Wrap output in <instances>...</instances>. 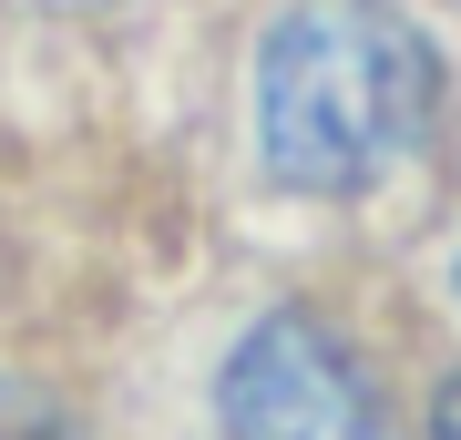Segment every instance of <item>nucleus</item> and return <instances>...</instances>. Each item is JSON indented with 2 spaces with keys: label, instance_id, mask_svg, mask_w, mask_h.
<instances>
[{
  "label": "nucleus",
  "instance_id": "nucleus-2",
  "mask_svg": "<svg viewBox=\"0 0 461 440\" xmlns=\"http://www.w3.org/2000/svg\"><path fill=\"white\" fill-rule=\"evenodd\" d=\"M226 440H400L369 369L318 318H267L226 359Z\"/></svg>",
  "mask_w": 461,
  "mask_h": 440
},
{
  "label": "nucleus",
  "instance_id": "nucleus-4",
  "mask_svg": "<svg viewBox=\"0 0 461 440\" xmlns=\"http://www.w3.org/2000/svg\"><path fill=\"white\" fill-rule=\"evenodd\" d=\"M430 440H461V379L441 390V409H430Z\"/></svg>",
  "mask_w": 461,
  "mask_h": 440
},
{
  "label": "nucleus",
  "instance_id": "nucleus-3",
  "mask_svg": "<svg viewBox=\"0 0 461 440\" xmlns=\"http://www.w3.org/2000/svg\"><path fill=\"white\" fill-rule=\"evenodd\" d=\"M0 440H83V420L32 379H0Z\"/></svg>",
  "mask_w": 461,
  "mask_h": 440
},
{
  "label": "nucleus",
  "instance_id": "nucleus-1",
  "mask_svg": "<svg viewBox=\"0 0 461 440\" xmlns=\"http://www.w3.org/2000/svg\"><path fill=\"white\" fill-rule=\"evenodd\" d=\"M430 41L379 0H318V11L277 21L257 72V123L267 164L297 195H359L379 184L430 123Z\"/></svg>",
  "mask_w": 461,
  "mask_h": 440
}]
</instances>
